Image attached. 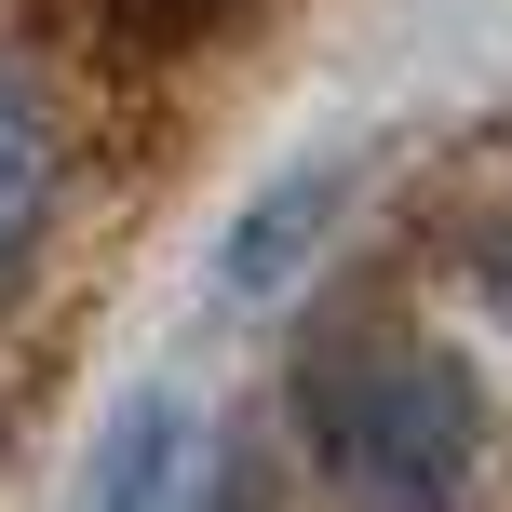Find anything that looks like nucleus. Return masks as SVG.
Returning a JSON list of instances; mask_svg holds the SVG:
<instances>
[{
    "instance_id": "nucleus-4",
    "label": "nucleus",
    "mask_w": 512,
    "mask_h": 512,
    "mask_svg": "<svg viewBox=\"0 0 512 512\" xmlns=\"http://www.w3.org/2000/svg\"><path fill=\"white\" fill-rule=\"evenodd\" d=\"M54 189H68V149H54V135L27 122V95H0V283L27 270V243H41Z\"/></svg>"
},
{
    "instance_id": "nucleus-1",
    "label": "nucleus",
    "mask_w": 512,
    "mask_h": 512,
    "mask_svg": "<svg viewBox=\"0 0 512 512\" xmlns=\"http://www.w3.org/2000/svg\"><path fill=\"white\" fill-rule=\"evenodd\" d=\"M310 445H324L337 499L351 512H459L472 486V378L418 337H351V351H310Z\"/></svg>"
},
{
    "instance_id": "nucleus-6",
    "label": "nucleus",
    "mask_w": 512,
    "mask_h": 512,
    "mask_svg": "<svg viewBox=\"0 0 512 512\" xmlns=\"http://www.w3.org/2000/svg\"><path fill=\"white\" fill-rule=\"evenodd\" d=\"M499 310H512V256H499Z\"/></svg>"
},
{
    "instance_id": "nucleus-3",
    "label": "nucleus",
    "mask_w": 512,
    "mask_h": 512,
    "mask_svg": "<svg viewBox=\"0 0 512 512\" xmlns=\"http://www.w3.org/2000/svg\"><path fill=\"white\" fill-rule=\"evenodd\" d=\"M337 189H351L337 162H297L283 189H256V203H243V230L216 243V283H230V297H270V283H283V270L310 256V230L337 216Z\"/></svg>"
},
{
    "instance_id": "nucleus-2",
    "label": "nucleus",
    "mask_w": 512,
    "mask_h": 512,
    "mask_svg": "<svg viewBox=\"0 0 512 512\" xmlns=\"http://www.w3.org/2000/svg\"><path fill=\"white\" fill-rule=\"evenodd\" d=\"M189 459H203V418L176 391H135L81 459V512H189Z\"/></svg>"
},
{
    "instance_id": "nucleus-5",
    "label": "nucleus",
    "mask_w": 512,
    "mask_h": 512,
    "mask_svg": "<svg viewBox=\"0 0 512 512\" xmlns=\"http://www.w3.org/2000/svg\"><path fill=\"white\" fill-rule=\"evenodd\" d=\"M243 0H108V27H122L135 54H176V41H203V27H230Z\"/></svg>"
}]
</instances>
